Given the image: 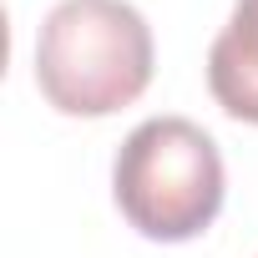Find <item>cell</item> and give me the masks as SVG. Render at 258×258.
<instances>
[{
  "label": "cell",
  "mask_w": 258,
  "mask_h": 258,
  "mask_svg": "<svg viewBox=\"0 0 258 258\" xmlns=\"http://www.w3.org/2000/svg\"><path fill=\"white\" fill-rule=\"evenodd\" d=\"M41 96L66 116H111L152 81V31L126 0H61L36 41Z\"/></svg>",
  "instance_id": "1"
},
{
  "label": "cell",
  "mask_w": 258,
  "mask_h": 258,
  "mask_svg": "<svg viewBox=\"0 0 258 258\" xmlns=\"http://www.w3.org/2000/svg\"><path fill=\"white\" fill-rule=\"evenodd\" d=\"M208 86L238 121H258V0H238L233 21L208 51Z\"/></svg>",
  "instance_id": "3"
},
{
  "label": "cell",
  "mask_w": 258,
  "mask_h": 258,
  "mask_svg": "<svg viewBox=\"0 0 258 258\" xmlns=\"http://www.w3.org/2000/svg\"><path fill=\"white\" fill-rule=\"evenodd\" d=\"M116 208L142 238H198L223 208V157L187 116H152L121 142L111 167Z\"/></svg>",
  "instance_id": "2"
}]
</instances>
